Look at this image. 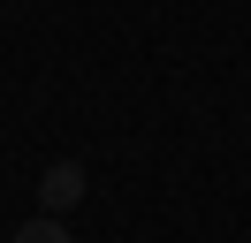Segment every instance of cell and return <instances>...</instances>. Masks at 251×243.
Returning a JSON list of instances; mask_svg holds the SVG:
<instances>
[{
    "label": "cell",
    "instance_id": "2",
    "mask_svg": "<svg viewBox=\"0 0 251 243\" xmlns=\"http://www.w3.org/2000/svg\"><path fill=\"white\" fill-rule=\"evenodd\" d=\"M8 243H69V228H61V213H38V220H23Z\"/></svg>",
    "mask_w": 251,
    "mask_h": 243
},
{
    "label": "cell",
    "instance_id": "1",
    "mask_svg": "<svg viewBox=\"0 0 251 243\" xmlns=\"http://www.w3.org/2000/svg\"><path fill=\"white\" fill-rule=\"evenodd\" d=\"M38 205H46V213L84 205V160H53L46 175H38Z\"/></svg>",
    "mask_w": 251,
    "mask_h": 243
}]
</instances>
